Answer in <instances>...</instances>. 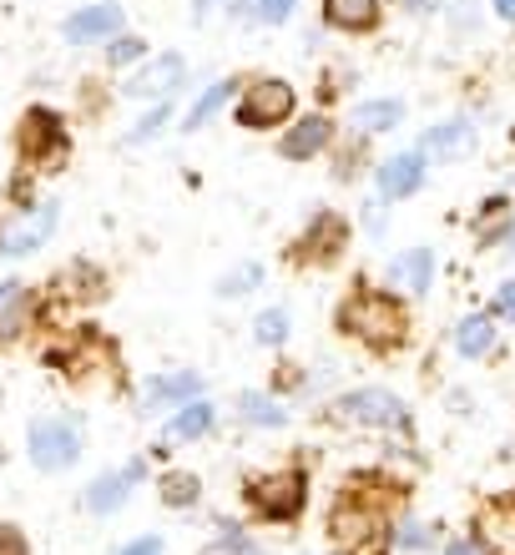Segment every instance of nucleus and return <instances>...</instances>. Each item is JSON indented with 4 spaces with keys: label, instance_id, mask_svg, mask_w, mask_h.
<instances>
[{
    "label": "nucleus",
    "instance_id": "nucleus-1",
    "mask_svg": "<svg viewBox=\"0 0 515 555\" xmlns=\"http://www.w3.org/2000/svg\"><path fill=\"white\" fill-rule=\"evenodd\" d=\"M334 328L353 344H364L369 353H395L410 344V308L395 288H369L359 278L334 308Z\"/></svg>",
    "mask_w": 515,
    "mask_h": 555
},
{
    "label": "nucleus",
    "instance_id": "nucleus-2",
    "mask_svg": "<svg viewBox=\"0 0 515 555\" xmlns=\"http://www.w3.org/2000/svg\"><path fill=\"white\" fill-rule=\"evenodd\" d=\"M15 157L26 172H61L72 162V127L56 106H26L15 121Z\"/></svg>",
    "mask_w": 515,
    "mask_h": 555
},
{
    "label": "nucleus",
    "instance_id": "nucleus-3",
    "mask_svg": "<svg viewBox=\"0 0 515 555\" xmlns=\"http://www.w3.org/2000/svg\"><path fill=\"white\" fill-rule=\"evenodd\" d=\"M298 112V91L283 76H258L243 81V91L233 96V121L243 132H283Z\"/></svg>",
    "mask_w": 515,
    "mask_h": 555
},
{
    "label": "nucleus",
    "instance_id": "nucleus-4",
    "mask_svg": "<svg viewBox=\"0 0 515 555\" xmlns=\"http://www.w3.org/2000/svg\"><path fill=\"white\" fill-rule=\"evenodd\" d=\"M324 420L349 424V429H389V435H399V429H410V404L389 395V389H379V384H364V389L329 399Z\"/></svg>",
    "mask_w": 515,
    "mask_h": 555
},
{
    "label": "nucleus",
    "instance_id": "nucleus-5",
    "mask_svg": "<svg viewBox=\"0 0 515 555\" xmlns=\"http://www.w3.org/2000/svg\"><path fill=\"white\" fill-rule=\"evenodd\" d=\"M243 495H248V505H253V515H258V520L283 526V520H298V515H304V505H309V475H304V469H294V465L263 469V475H248Z\"/></svg>",
    "mask_w": 515,
    "mask_h": 555
},
{
    "label": "nucleus",
    "instance_id": "nucleus-6",
    "mask_svg": "<svg viewBox=\"0 0 515 555\" xmlns=\"http://www.w3.org/2000/svg\"><path fill=\"white\" fill-rule=\"evenodd\" d=\"M349 218L344 212H334V207H319L309 222H304V233L288 243V263L294 268H334L349 253Z\"/></svg>",
    "mask_w": 515,
    "mask_h": 555
},
{
    "label": "nucleus",
    "instance_id": "nucleus-7",
    "mask_svg": "<svg viewBox=\"0 0 515 555\" xmlns=\"http://www.w3.org/2000/svg\"><path fill=\"white\" fill-rule=\"evenodd\" d=\"M46 364L61 369L72 384H91L96 374H117V349H112V338H102L96 328H81V334H72L66 344H56V349H46Z\"/></svg>",
    "mask_w": 515,
    "mask_h": 555
},
{
    "label": "nucleus",
    "instance_id": "nucleus-8",
    "mask_svg": "<svg viewBox=\"0 0 515 555\" xmlns=\"http://www.w3.org/2000/svg\"><path fill=\"white\" fill-rule=\"evenodd\" d=\"M26 444H30V465L46 469V475H61V469H72L76 460H81V429H76V420H66V414L30 420Z\"/></svg>",
    "mask_w": 515,
    "mask_h": 555
},
{
    "label": "nucleus",
    "instance_id": "nucleus-9",
    "mask_svg": "<svg viewBox=\"0 0 515 555\" xmlns=\"http://www.w3.org/2000/svg\"><path fill=\"white\" fill-rule=\"evenodd\" d=\"M182 87H188V61L177 51H163V56H147L142 66H132V76L121 81V96H132V102H172Z\"/></svg>",
    "mask_w": 515,
    "mask_h": 555
},
{
    "label": "nucleus",
    "instance_id": "nucleus-10",
    "mask_svg": "<svg viewBox=\"0 0 515 555\" xmlns=\"http://www.w3.org/2000/svg\"><path fill=\"white\" fill-rule=\"evenodd\" d=\"M329 535H334V545H344V551H374V545L389 535V520H384L379 511H369V505H359V500H344L329 511Z\"/></svg>",
    "mask_w": 515,
    "mask_h": 555
},
{
    "label": "nucleus",
    "instance_id": "nucleus-11",
    "mask_svg": "<svg viewBox=\"0 0 515 555\" xmlns=\"http://www.w3.org/2000/svg\"><path fill=\"white\" fill-rule=\"evenodd\" d=\"M56 222H61L56 203H36V207H26V212L5 218L0 222V258H26V253H36L41 243H51Z\"/></svg>",
    "mask_w": 515,
    "mask_h": 555
},
{
    "label": "nucleus",
    "instance_id": "nucleus-12",
    "mask_svg": "<svg viewBox=\"0 0 515 555\" xmlns=\"http://www.w3.org/2000/svg\"><path fill=\"white\" fill-rule=\"evenodd\" d=\"M106 293V273L96 263H66L41 293V308H36V319L51 313V308H81V304H96Z\"/></svg>",
    "mask_w": 515,
    "mask_h": 555
},
{
    "label": "nucleus",
    "instance_id": "nucleus-13",
    "mask_svg": "<svg viewBox=\"0 0 515 555\" xmlns=\"http://www.w3.org/2000/svg\"><path fill=\"white\" fill-rule=\"evenodd\" d=\"M127 30V11H121L117 0H96V5H81L76 15L61 21V36L66 46H106L112 36Z\"/></svg>",
    "mask_w": 515,
    "mask_h": 555
},
{
    "label": "nucleus",
    "instance_id": "nucleus-14",
    "mask_svg": "<svg viewBox=\"0 0 515 555\" xmlns=\"http://www.w3.org/2000/svg\"><path fill=\"white\" fill-rule=\"evenodd\" d=\"M334 137H339V127H334L329 112L294 117L288 127H283V137H279V157L283 162H313V157H324L329 146H334Z\"/></svg>",
    "mask_w": 515,
    "mask_h": 555
},
{
    "label": "nucleus",
    "instance_id": "nucleus-15",
    "mask_svg": "<svg viewBox=\"0 0 515 555\" xmlns=\"http://www.w3.org/2000/svg\"><path fill=\"white\" fill-rule=\"evenodd\" d=\"M425 172H429V162L420 146H414V152H389V157L374 167L379 197L384 203H404V197H414V192L425 188Z\"/></svg>",
    "mask_w": 515,
    "mask_h": 555
},
{
    "label": "nucleus",
    "instance_id": "nucleus-16",
    "mask_svg": "<svg viewBox=\"0 0 515 555\" xmlns=\"http://www.w3.org/2000/svg\"><path fill=\"white\" fill-rule=\"evenodd\" d=\"M203 395V374L192 369H177V374H157V379L142 384V414H172L182 410L188 399Z\"/></svg>",
    "mask_w": 515,
    "mask_h": 555
},
{
    "label": "nucleus",
    "instance_id": "nucleus-17",
    "mask_svg": "<svg viewBox=\"0 0 515 555\" xmlns=\"http://www.w3.org/2000/svg\"><path fill=\"white\" fill-rule=\"evenodd\" d=\"M420 152L425 162H460L475 152V121L471 117H450V121H435L425 137H420Z\"/></svg>",
    "mask_w": 515,
    "mask_h": 555
},
{
    "label": "nucleus",
    "instance_id": "nucleus-18",
    "mask_svg": "<svg viewBox=\"0 0 515 555\" xmlns=\"http://www.w3.org/2000/svg\"><path fill=\"white\" fill-rule=\"evenodd\" d=\"M319 15L339 36H369L384 21V0H319Z\"/></svg>",
    "mask_w": 515,
    "mask_h": 555
},
{
    "label": "nucleus",
    "instance_id": "nucleus-19",
    "mask_svg": "<svg viewBox=\"0 0 515 555\" xmlns=\"http://www.w3.org/2000/svg\"><path fill=\"white\" fill-rule=\"evenodd\" d=\"M344 500H359L369 511L389 515L399 500H404V485H399L395 475H384V469H353L349 480H344Z\"/></svg>",
    "mask_w": 515,
    "mask_h": 555
},
{
    "label": "nucleus",
    "instance_id": "nucleus-20",
    "mask_svg": "<svg viewBox=\"0 0 515 555\" xmlns=\"http://www.w3.org/2000/svg\"><path fill=\"white\" fill-rule=\"evenodd\" d=\"M475 541L486 545L490 555H515V495L490 500L480 520H475Z\"/></svg>",
    "mask_w": 515,
    "mask_h": 555
},
{
    "label": "nucleus",
    "instance_id": "nucleus-21",
    "mask_svg": "<svg viewBox=\"0 0 515 555\" xmlns=\"http://www.w3.org/2000/svg\"><path fill=\"white\" fill-rule=\"evenodd\" d=\"M142 460H132L127 469H106V475H96V480L87 485V495H81V505H87L91 515H112L127 500V490H132V480H142Z\"/></svg>",
    "mask_w": 515,
    "mask_h": 555
},
{
    "label": "nucleus",
    "instance_id": "nucleus-22",
    "mask_svg": "<svg viewBox=\"0 0 515 555\" xmlns=\"http://www.w3.org/2000/svg\"><path fill=\"white\" fill-rule=\"evenodd\" d=\"M389 283L404 288L410 298H425L429 283H435V248H404L395 263H389Z\"/></svg>",
    "mask_w": 515,
    "mask_h": 555
},
{
    "label": "nucleus",
    "instance_id": "nucleus-23",
    "mask_svg": "<svg viewBox=\"0 0 515 555\" xmlns=\"http://www.w3.org/2000/svg\"><path fill=\"white\" fill-rule=\"evenodd\" d=\"M495 338H501V328H495V313H465V319L455 323V353L460 359H490L495 353Z\"/></svg>",
    "mask_w": 515,
    "mask_h": 555
},
{
    "label": "nucleus",
    "instance_id": "nucleus-24",
    "mask_svg": "<svg viewBox=\"0 0 515 555\" xmlns=\"http://www.w3.org/2000/svg\"><path fill=\"white\" fill-rule=\"evenodd\" d=\"M404 127V102L399 96H369V102L353 106V132L364 137H384Z\"/></svg>",
    "mask_w": 515,
    "mask_h": 555
},
{
    "label": "nucleus",
    "instance_id": "nucleus-25",
    "mask_svg": "<svg viewBox=\"0 0 515 555\" xmlns=\"http://www.w3.org/2000/svg\"><path fill=\"white\" fill-rule=\"evenodd\" d=\"M213 424H218V404L207 395L188 399L182 410H172V420H167V439H207L213 435Z\"/></svg>",
    "mask_w": 515,
    "mask_h": 555
},
{
    "label": "nucleus",
    "instance_id": "nucleus-26",
    "mask_svg": "<svg viewBox=\"0 0 515 555\" xmlns=\"http://www.w3.org/2000/svg\"><path fill=\"white\" fill-rule=\"evenodd\" d=\"M237 420L253 424V429H283L288 410H283V399L268 395V389H243V395H237Z\"/></svg>",
    "mask_w": 515,
    "mask_h": 555
},
{
    "label": "nucleus",
    "instance_id": "nucleus-27",
    "mask_svg": "<svg viewBox=\"0 0 515 555\" xmlns=\"http://www.w3.org/2000/svg\"><path fill=\"white\" fill-rule=\"evenodd\" d=\"M237 91H243V81H237V76H228V81H213V87H207L203 96L188 106V117H182V132H197V127H207V121L218 117L222 106L233 102Z\"/></svg>",
    "mask_w": 515,
    "mask_h": 555
},
{
    "label": "nucleus",
    "instance_id": "nucleus-28",
    "mask_svg": "<svg viewBox=\"0 0 515 555\" xmlns=\"http://www.w3.org/2000/svg\"><path fill=\"white\" fill-rule=\"evenodd\" d=\"M511 218H515V212H511V197H486V203H480V212L471 218L475 243H480V248H495Z\"/></svg>",
    "mask_w": 515,
    "mask_h": 555
},
{
    "label": "nucleus",
    "instance_id": "nucleus-29",
    "mask_svg": "<svg viewBox=\"0 0 515 555\" xmlns=\"http://www.w3.org/2000/svg\"><path fill=\"white\" fill-rule=\"evenodd\" d=\"M157 495H163V505H172V511H192V505L203 500V480H197L192 469H163Z\"/></svg>",
    "mask_w": 515,
    "mask_h": 555
},
{
    "label": "nucleus",
    "instance_id": "nucleus-30",
    "mask_svg": "<svg viewBox=\"0 0 515 555\" xmlns=\"http://www.w3.org/2000/svg\"><path fill=\"white\" fill-rule=\"evenodd\" d=\"M288 334H294V313L288 308H263L253 319V344H263V349H283Z\"/></svg>",
    "mask_w": 515,
    "mask_h": 555
},
{
    "label": "nucleus",
    "instance_id": "nucleus-31",
    "mask_svg": "<svg viewBox=\"0 0 515 555\" xmlns=\"http://www.w3.org/2000/svg\"><path fill=\"white\" fill-rule=\"evenodd\" d=\"M142 61H147V41H142V36H132V30H121V36H112V41H106V66L132 72V66H142Z\"/></svg>",
    "mask_w": 515,
    "mask_h": 555
},
{
    "label": "nucleus",
    "instance_id": "nucleus-32",
    "mask_svg": "<svg viewBox=\"0 0 515 555\" xmlns=\"http://www.w3.org/2000/svg\"><path fill=\"white\" fill-rule=\"evenodd\" d=\"M258 283H263V263H237L218 278V298H243V293H253Z\"/></svg>",
    "mask_w": 515,
    "mask_h": 555
},
{
    "label": "nucleus",
    "instance_id": "nucleus-33",
    "mask_svg": "<svg viewBox=\"0 0 515 555\" xmlns=\"http://www.w3.org/2000/svg\"><path fill=\"white\" fill-rule=\"evenodd\" d=\"M172 127V102H152V112L142 121H137L132 132H127V142L132 146H142V142H157V137Z\"/></svg>",
    "mask_w": 515,
    "mask_h": 555
},
{
    "label": "nucleus",
    "instance_id": "nucleus-34",
    "mask_svg": "<svg viewBox=\"0 0 515 555\" xmlns=\"http://www.w3.org/2000/svg\"><path fill=\"white\" fill-rule=\"evenodd\" d=\"M304 384H309V374H304V364H279L273 369V384H268V395H298V389H304Z\"/></svg>",
    "mask_w": 515,
    "mask_h": 555
},
{
    "label": "nucleus",
    "instance_id": "nucleus-35",
    "mask_svg": "<svg viewBox=\"0 0 515 555\" xmlns=\"http://www.w3.org/2000/svg\"><path fill=\"white\" fill-rule=\"evenodd\" d=\"M294 11H298V0H253V15H258L263 26H283Z\"/></svg>",
    "mask_w": 515,
    "mask_h": 555
},
{
    "label": "nucleus",
    "instance_id": "nucleus-36",
    "mask_svg": "<svg viewBox=\"0 0 515 555\" xmlns=\"http://www.w3.org/2000/svg\"><path fill=\"white\" fill-rule=\"evenodd\" d=\"M490 313H495V323H515V278H505L501 288H495V298H490Z\"/></svg>",
    "mask_w": 515,
    "mask_h": 555
},
{
    "label": "nucleus",
    "instance_id": "nucleus-37",
    "mask_svg": "<svg viewBox=\"0 0 515 555\" xmlns=\"http://www.w3.org/2000/svg\"><path fill=\"white\" fill-rule=\"evenodd\" d=\"M21 304H26V283L21 278H0V313H11Z\"/></svg>",
    "mask_w": 515,
    "mask_h": 555
},
{
    "label": "nucleus",
    "instance_id": "nucleus-38",
    "mask_svg": "<svg viewBox=\"0 0 515 555\" xmlns=\"http://www.w3.org/2000/svg\"><path fill=\"white\" fill-rule=\"evenodd\" d=\"M0 555H30V541L21 535V526H0Z\"/></svg>",
    "mask_w": 515,
    "mask_h": 555
},
{
    "label": "nucleus",
    "instance_id": "nucleus-39",
    "mask_svg": "<svg viewBox=\"0 0 515 555\" xmlns=\"http://www.w3.org/2000/svg\"><path fill=\"white\" fill-rule=\"evenodd\" d=\"M395 541L404 545V551H425L435 535H429V526H404V530H395Z\"/></svg>",
    "mask_w": 515,
    "mask_h": 555
},
{
    "label": "nucleus",
    "instance_id": "nucleus-40",
    "mask_svg": "<svg viewBox=\"0 0 515 555\" xmlns=\"http://www.w3.org/2000/svg\"><path fill=\"white\" fill-rule=\"evenodd\" d=\"M445 555H490V551H486L480 541H475V535H460V541L445 545Z\"/></svg>",
    "mask_w": 515,
    "mask_h": 555
},
{
    "label": "nucleus",
    "instance_id": "nucleus-41",
    "mask_svg": "<svg viewBox=\"0 0 515 555\" xmlns=\"http://www.w3.org/2000/svg\"><path fill=\"white\" fill-rule=\"evenodd\" d=\"M121 555H163V541H157V535H142V541L121 545Z\"/></svg>",
    "mask_w": 515,
    "mask_h": 555
},
{
    "label": "nucleus",
    "instance_id": "nucleus-42",
    "mask_svg": "<svg viewBox=\"0 0 515 555\" xmlns=\"http://www.w3.org/2000/svg\"><path fill=\"white\" fill-rule=\"evenodd\" d=\"M490 5H495V15H501L505 26H515V0H490Z\"/></svg>",
    "mask_w": 515,
    "mask_h": 555
},
{
    "label": "nucleus",
    "instance_id": "nucleus-43",
    "mask_svg": "<svg viewBox=\"0 0 515 555\" xmlns=\"http://www.w3.org/2000/svg\"><path fill=\"white\" fill-rule=\"evenodd\" d=\"M404 11H410V15H429V11H435V0H404Z\"/></svg>",
    "mask_w": 515,
    "mask_h": 555
},
{
    "label": "nucleus",
    "instance_id": "nucleus-44",
    "mask_svg": "<svg viewBox=\"0 0 515 555\" xmlns=\"http://www.w3.org/2000/svg\"><path fill=\"white\" fill-rule=\"evenodd\" d=\"M495 248H505V253H515V218L505 222V233H501V243H495Z\"/></svg>",
    "mask_w": 515,
    "mask_h": 555
}]
</instances>
